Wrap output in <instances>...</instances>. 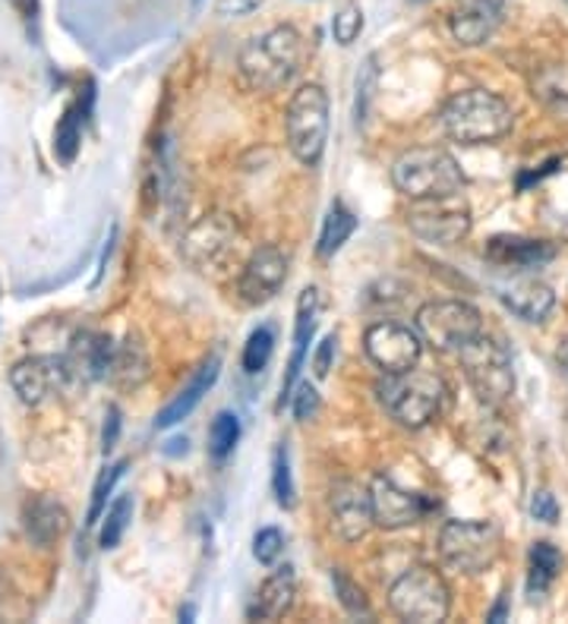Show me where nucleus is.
Returning <instances> with one entry per match:
<instances>
[{"label": "nucleus", "instance_id": "obj_1", "mask_svg": "<svg viewBox=\"0 0 568 624\" xmlns=\"http://www.w3.org/2000/svg\"><path fill=\"white\" fill-rule=\"evenodd\" d=\"M307 45L294 25H275L262 35H253L237 57L243 82L253 92H275L287 86L304 64Z\"/></svg>", "mask_w": 568, "mask_h": 624}, {"label": "nucleus", "instance_id": "obj_2", "mask_svg": "<svg viewBox=\"0 0 568 624\" xmlns=\"http://www.w3.org/2000/svg\"><path fill=\"white\" fill-rule=\"evenodd\" d=\"M515 126V111L505 99L487 89H467L445 101L442 129L462 146H487L509 136Z\"/></svg>", "mask_w": 568, "mask_h": 624}, {"label": "nucleus", "instance_id": "obj_3", "mask_svg": "<svg viewBox=\"0 0 568 624\" xmlns=\"http://www.w3.org/2000/svg\"><path fill=\"white\" fill-rule=\"evenodd\" d=\"M445 382L430 370H405V373H383L376 382V398L388 417L405 429H423L440 417L445 404Z\"/></svg>", "mask_w": 568, "mask_h": 624}, {"label": "nucleus", "instance_id": "obj_4", "mask_svg": "<svg viewBox=\"0 0 568 624\" xmlns=\"http://www.w3.org/2000/svg\"><path fill=\"white\" fill-rule=\"evenodd\" d=\"M391 183L405 200H445L458 196L465 186V174L458 161L445 149L436 146H420V149L405 151L391 164Z\"/></svg>", "mask_w": 568, "mask_h": 624}, {"label": "nucleus", "instance_id": "obj_5", "mask_svg": "<svg viewBox=\"0 0 568 624\" xmlns=\"http://www.w3.org/2000/svg\"><path fill=\"white\" fill-rule=\"evenodd\" d=\"M388 605L401 622L440 624L452 612V593L436 568L413 565L391 580Z\"/></svg>", "mask_w": 568, "mask_h": 624}, {"label": "nucleus", "instance_id": "obj_6", "mask_svg": "<svg viewBox=\"0 0 568 624\" xmlns=\"http://www.w3.org/2000/svg\"><path fill=\"white\" fill-rule=\"evenodd\" d=\"M284 129L294 158L307 168H316L329 143V95L319 82H307L294 92L284 114Z\"/></svg>", "mask_w": 568, "mask_h": 624}, {"label": "nucleus", "instance_id": "obj_7", "mask_svg": "<svg viewBox=\"0 0 568 624\" xmlns=\"http://www.w3.org/2000/svg\"><path fill=\"white\" fill-rule=\"evenodd\" d=\"M458 356L477 398L487 400L490 407H499L515 395V366H512V353L502 341H496L484 331L467 348L458 350Z\"/></svg>", "mask_w": 568, "mask_h": 624}, {"label": "nucleus", "instance_id": "obj_8", "mask_svg": "<svg viewBox=\"0 0 568 624\" xmlns=\"http://www.w3.org/2000/svg\"><path fill=\"white\" fill-rule=\"evenodd\" d=\"M502 552V533L490 521H448L440 533L442 561L458 575H484Z\"/></svg>", "mask_w": 568, "mask_h": 624}, {"label": "nucleus", "instance_id": "obj_9", "mask_svg": "<svg viewBox=\"0 0 568 624\" xmlns=\"http://www.w3.org/2000/svg\"><path fill=\"white\" fill-rule=\"evenodd\" d=\"M417 334L440 353H458L484 334V319L465 300H433L417 309Z\"/></svg>", "mask_w": 568, "mask_h": 624}, {"label": "nucleus", "instance_id": "obj_10", "mask_svg": "<svg viewBox=\"0 0 568 624\" xmlns=\"http://www.w3.org/2000/svg\"><path fill=\"white\" fill-rule=\"evenodd\" d=\"M470 208L455 196L445 200H420L408 212V227L423 240L436 247H455L470 234Z\"/></svg>", "mask_w": 568, "mask_h": 624}, {"label": "nucleus", "instance_id": "obj_11", "mask_svg": "<svg viewBox=\"0 0 568 624\" xmlns=\"http://www.w3.org/2000/svg\"><path fill=\"white\" fill-rule=\"evenodd\" d=\"M363 348H366V356L373 360L376 370L405 373V370L420 363L423 338L417 334V328H408L401 322H376L366 328Z\"/></svg>", "mask_w": 568, "mask_h": 624}, {"label": "nucleus", "instance_id": "obj_12", "mask_svg": "<svg viewBox=\"0 0 568 624\" xmlns=\"http://www.w3.org/2000/svg\"><path fill=\"white\" fill-rule=\"evenodd\" d=\"M370 499H373L376 526H383V530H405V526L420 524L436 508V501L430 496L401 489L391 476H376L373 479Z\"/></svg>", "mask_w": 568, "mask_h": 624}, {"label": "nucleus", "instance_id": "obj_13", "mask_svg": "<svg viewBox=\"0 0 568 624\" xmlns=\"http://www.w3.org/2000/svg\"><path fill=\"white\" fill-rule=\"evenodd\" d=\"M329 524L341 543H361L376 526L370 489L354 479H338L329 496Z\"/></svg>", "mask_w": 568, "mask_h": 624}, {"label": "nucleus", "instance_id": "obj_14", "mask_svg": "<svg viewBox=\"0 0 568 624\" xmlns=\"http://www.w3.org/2000/svg\"><path fill=\"white\" fill-rule=\"evenodd\" d=\"M70 378L73 373L67 366V356H26L10 370L13 392L29 407H38L54 398L57 392H64Z\"/></svg>", "mask_w": 568, "mask_h": 624}, {"label": "nucleus", "instance_id": "obj_15", "mask_svg": "<svg viewBox=\"0 0 568 624\" xmlns=\"http://www.w3.org/2000/svg\"><path fill=\"white\" fill-rule=\"evenodd\" d=\"M287 281V256L279 247H259L247 265H243V275H240V300L250 303V306H262L269 303Z\"/></svg>", "mask_w": 568, "mask_h": 624}, {"label": "nucleus", "instance_id": "obj_16", "mask_svg": "<svg viewBox=\"0 0 568 624\" xmlns=\"http://www.w3.org/2000/svg\"><path fill=\"white\" fill-rule=\"evenodd\" d=\"M502 20H505L502 0H458L448 16V29L462 48H480L499 32Z\"/></svg>", "mask_w": 568, "mask_h": 624}, {"label": "nucleus", "instance_id": "obj_17", "mask_svg": "<svg viewBox=\"0 0 568 624\" xmlns=\"http://www.w3.org/2000/svg\"><path fill=\"white\" fill-rule=\"evenodd\" d=\"M234 237H237V227L225 215H206L203 222H196L186 230L181 250L193 265H212L231 250Z\"/></svg>", "mask_w": 568, "mask_h": 624}, {"label": "nucleus", "instance_id": "obj_18", "mask_svg": "<svg viewBox=\"0 0 568 624\" xmlns=\"http://www.w3.org/2000/svg\"><path fill=\"white\" fill-rule=\"evenodd\" d=\"M499 300L509 313H515L518 319L537 325L546 322V316L553 313L556 306V294L549 284H543L537 277H515L512 284H499L496 287Z\"/></svg>", "mask_w": 568, "mask_h": 624}, {"label": "nucleus", "instance_id": "obj_19", "mask_svg": "<svg viewBox=\"0 0 568 624\" xmlns=\"http://www.w3.org/2000/svg\"><path fill=\"white\" fill-rule=\"evenodd\" d=\"M316 322H319V291L316 287H307L297 300V322H294V353H291V363H287V373H284L282 382V400L279 407H284L291 400V392L300 378V370H304V360L310 353V341L316 334Z\"/></svg>", "mask_w": 568, "mask_h": 624}, {"label": "nucleus", "instance_id": "obj_20", "mask_svg": "<svg viewBox=\"0 0 568 624\" xmlns=\"http://www.w3.org/2000/svg\"><path fill=\"white\" fill-rule=\"evenodd\" d=\"M294 597H297V575L291 565L284 568H275L272 575L262 580V587L257 590L253 602L247 605V615L253 622H279L291 612L294 605Z\"/></svg>", "mask_w": 568, "mask_h": 624}, {"label": "nucleus", "instance_id": "obj_21", "mask_svg": "<svg viewBox=\"0 0 568 624\" xmlns=\"http://www.w3.org/2000/svg\"><path fill=\"white\" fill-rule=\"evenodd\" d=\"M218 375H221V356L218 353H212L206 363L193 373L190 378V385L181 388V395L171 400L161 413L156 417V429H171V426L183 423L196 407H200V400L206 398L208 392H212V385L218 382Z\"/></svg>", "mask_w": 568, "mask_h": 624}, {"label": "nucleus", "instance_id": "obj_22", "mask_svg": "<svg viewBox=\"0 0 568 624\" xmlns=\"http://www.w3.org/2000/svg\"><path fill=\"white\" fill-rule=\"evenodd\" d=\"M487 259L502 269H541L556 259V247L546 240H527V237H492L487 243Z\"/></svg>", "mask_w": 568, "mask_h": 624}, {"label": "nucleus", "instance_id": "obj_23", "mask_svg": "<svg viewBox=\"0 0 568 624\" xmlns=\"http://www.w3.org/2000/svg\"><path fill=\"white\" fill-rule=\"evenodd\" d=\"M23 526H26V536L35 546L48 549V546H54V543L67 533L70 514H67V508L57 499H52V496H35V499H29L26 508H23Z\"/></svg>", "mask_w": 568, "mask_h": 624}, {"label": "nucleus", "instance_id": "obj_24", "mask_svg": "<svg viewBox=\"0 0 568 624\" xmlns=\"http://www.w3.org/2000/svg\"><path fill=\"white\" fill-rule=\"evenodd\" d=\"M89 104H92V89H89V99L82 104V99L70 101L60 114V121L54 126V155L60 164H73L82 146V124H86V114H89Z\"/></svg>", "mask_w": 568, "mask_h": 624}, {"label": "nucleus", "instance_id": "obj_25", "mask_svg": "<svg viewBox=\"0 0 568 624\" xmlns=\"http://www.w3.org/2000/svg\"><path fill=\"white\" fill-rule=\"evenodd\" d=\"M149 375V356L139 341H124L121 348H114V360H111V373L107 378H114L121 388H136L143 385V378Z\"/></svg>", "mask_w": 568, "mask_h": 624}, {"label": "nucleus", "instance_id": "obj_26", "mask_svg": "<svg viewBox=\"0 0 568 624\" xmlns=\"http://www.w3.org/2000/svg\"><path fill=\"white\" fill-rule=\"evenodd\" d=\"M357 230V218H354V212L344 205V202H336L332 208H329V215H326V222H322V234H319V243H316V252L322 256V259H332L348 240H351V234Z\"/></svg>", "mask_w": 568, "mask_h": 624}, {"label": "nucleus", "instance_id": "obj_27", "mask_svg": "<svg viewBox=\"0 0 568 624\" xmlns=\"http://www.w3.org/2000/svg\"><path fill=\"white\" fill-rule=\"evenodd\" d=\"M563 571V552L553 543H534L531 546V575H527V593L541 600L543 593L553 587V580Z\"/></svg>", "mask_w": 568, "mask_h": 624}, {"label": "nucleus", "instance_id": "obj_28", "mask_svg": "<svg viewBox=\"0 0 568 624\" xmlns=\"http://www.w3.org/2000/svg\"><path fill=\"white\" fill-rule=\"evenodd\" d=\"M237 442H240V420L231 410H221L208 426V454L215 461H228L231 451L237 449Z\"/></svg>", "mask_w": 568, "mask_h": 624}, {"label": "nucleus", "instance_id": "obj_29", "mask_svg": "<svg viewBox=\"0 0 568 624\" xmlns=\"http://www.w3.org/2000/svg\"><path fill=\"white\" fill-rule=\"evenodd\" d=\"M133 521V496H121L111 508H104L102 533H99V546L102 549H117L124 533Z\"/></svg>", "mask_w": 568, "mask_h": 624}, {"label": "nucleus", "instance_id": "obj_30", "mask_svg": "<svg viewBox=\"0 0 568 624\" xmlns=\"http://www.w3.org/2000/svg\"><path fill=\"white\" fill-rule=\"evenodd\" d=\"M129 461H117V464H111V467H104L102 476L95 479V486H92V501H89V514H86V526H95L102 521L104 508H107V499H111V492H114V486L121 483V476L127 474Z\"/></svg>", "mask_w": 568, "mask_h": 624}, {"label": "nucleus", "instance_id": "obj_31", "mask_svg": "<svg viewBox=\"0 0 568 624\" xmlns=\"http://www.w3.org/2000/svg\"><path fill=\"white\" fill-rule=\"evenodd\" d=\"M272 350H275V331L269 325H259L257 331L247 338V344H243V373H262L269 366V360H272Z\"/></svg>", "mask_w": 568, "mask_h": 624}, {"label": "nucleus", "instance_id": "obj_32", "mask_svg": "<svg viewBox=\"0 0 568 624\" xmlns=\"http://www.w3.org/2000/svg\"><path fill=\"white\" fill-rule=\"evenodd\" d=\"M272 492L282 508H294V476H291V454L287 445H279L272 454Z\"/></svg>", "mask_w": 568, "mask_h": 624}, {"label": "nucleus", "instance_id": "obj_33", "mask_svg": "<svg viewBox=\"0 0 568 624\" xmlns=\"http://www.w3.org/2000/svg\"><path fill=\"white\" fill-rule=\"evenodd\" d=\"M332 583H336V593L341 605L354 615V619H366V622H373V609H370V602L363 597V590L351 580V577L344 575L341 568L332 571Z\"/></svg>", "mask_w": 568, "mask_h": 624}, {"label": "nucleus", "instance_id": "obj_34", "mask_svg": "<svg viewBox=\"0 0 568 624\" xmlns=\"http://www.w3.org/2000/svg\"><path fill=\"white\" fill-rule=\"evenodd\" d=\"M363 32V10L361 7H354V3H348L344 10H338L336 20H332V35H336L338 45H354L357 38H361Z\"/></svg>", "mask_w": 568, "mask_h": 624}, {"label": "nucleus", "instance_id": "obj_35", "mask_svg": "<svg viewBox=\"0 0 568 624\" xmlns=\"http://www.w3.org/2000/svg\"><path fill=\"white\" fill-rule=\"evenodd\" d=\"M282 552H284L282 530H275V526L259 530L257 540H253V555H257L259 565H275V561L282 558Z\"/></svg>", "mask_w": 568, "mask_h": 624}, {"label": "nucleus", "instance_id": "obj_36", "mask_svg": "<svg viewBox=\"0 0 568 624\" xmlns=\"http://www.w3.org/2000/svg\"><path fill=\"white\" fill-rule=\"evenodd\" d=\"M291 410H294V417H297L300 423H307V420H313V417L319 413V395H316V388H313L310 382H297V385H294V392H291Z\"/></svg>", "mask_w": 568, "mask_h": 624}, {"label": "nucleus", "instance_id": "obj_37", "mask_svg": "<svg viewBox=\"0 0 568 624\" xmlns=\"http://www.w3.org/2000/svg\"><path fill=\"white\" fill-rule=\"evenodd\" d=\"M336 344H338L336 331H332V334H326V338L319 341V348H316V353H313V373H316V378H326L329 370H332V360H336Z\"/></svg>", "mask_w": 568, "mask_h": 624}, {"label": "nucleus", "instance_id": "obj_38", "mask_svg": "<svg viewBox=\"0 0 568 624\" xmlns=\"http://www.w3.org/2000/svg\"><path fill=\"white\" fill-rule=\"evenodd\" d=\"M262 3H265V0H218V3H215V13H218L221 20H237V16L257 13Z\"/></svg>", "mask_w": 568, "mask_h": 624}, {"label": "nucleus", "instance_id": "obj_39", "mask_svg": "<svg viewBox=\"0 0 568 624\" xmlns=\"http://www.w3.org/2000/svg\"><path fill=\"white\" fill-rule=\"evenodd\" d=\"M531 514H534V521L556 524V521H559V504H556V499H553L549 492H534V499H531Z\"/></svg>", "mask_w": 568, "mask_h": 624}, {"label": "nucleus", "instance_id": "obj_40", "mask_svg": "<svg viewBox=\"0 0 568 624\" xmlns=\"http://www.w3.org/2000/svg\"><path fill=\"white\" fill-rule=\"evenodd\" d=\"M117 435H121V410L117 407H107V417H104V432H102V451H114L117 445Z\"/></svg>", "mask_w": 568, "mask_h": 624}, {"label": "nucleus", "instance_id": "obj_41", "mask_svg": "<svg viewBox=\"0 0 568 624\" xmlns=\"http://www.w3.org/2000/svg\"><path fill=\"white\" fill-rule=\"evenodd\" d=\"M13 7H16V13L23 16V20H35L38 16V0H10Z\"/></svg>", "mask_w": 568, "mask_h": 624}, {"label": "nucleus", "instance_id": "obj_42", "mask_svg": "<svg viewBox=\"0 0 568 624\" xmlns=\"http://www.w3.org/2000/svg\"><path fill=\"white\" fill-rule=\"evenodd\" d=\"M505 615H509V597L502 593L499 602H496V609H492L490 615H487V622H505Z\"/></svg>", "mask_w": 568, "mask_h": 624}, {"label": "nucleus", "instance_id": "obj_43", "mask_svg": "<svg viewBox=\"0 0 568 624\" xmlns=\"http://www.w3.org/2000/svg\"><path fill=\"white\" fill-rule=\"evenodd\" d=\"M556 363H559V370L568 375V338L559 341V350H556Z\"/></svg>", "mask_w": 568, "mask_h": 624}, {"label": "nucleus", "instance_id": "obj_44", "mask_svg": "<svg viewBox=\"0 0 568 624\" xmlns=\"http://www.w3.org/2000/svg\"><path fill=\"white\" fill-rule=\"evenodd\" d=\"M413 3H420V0H413Z\"/></svg>", "mask_w": 568, "mask_h": 624}]
</instances>
